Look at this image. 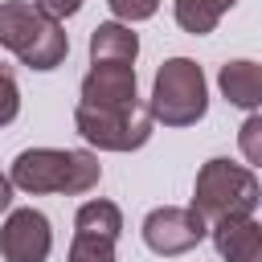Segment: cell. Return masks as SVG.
<instances>
[{"label":"cell","instance_id":"cell-19","mask_svg":"<svg viewBox=\"0 0 262 262\" xmlns=\"http://www.w3.org/2000/svg\"><path fill=\"white\" fill-rule=\"evenodd\" d=\"M12 192H16V188H12L8 172H0V213H8V209H12Z\"/></svg>","mask_w":262,"mask_h":262},{"label":"cell","instance_id":"cell-16","mask_svg":"<svg viewBox=\"0 0 262 262\" xmlns=\"http://www.w3.org/2000/svg\"><path fill=\"white\" fill-rule=\"evenodd\" d=\"M20 115V86L8 66H0V127H8Z\"/></svg>","mask_w":262,"mask_h":262},{"label":"cell","instance_id":"cell-6","mask_svg":"<svg viewBox=\"0 0 262 262\" xmlns=\"http://www.w3.org/2000/svg\"><path fill=\"white\" fill-rule=\"evenodd\" d=\"M143 246L160 258H176V254H188L196 250L205 237H209V225L188 209V205H160L143 217Z\"/></svg>","mask_w":262,"mask_h":262},{"label":"cell","instance_id":"cell-15","mask_svg":"<svg viewBox=\"0 0 262 262\" xmlns=\"http://www.w3.org/2000/svg\"><path fill=\"white\" fill-rule=\"evenodd\" d=\"M160 4H164V0H106L111 16H115L119 25H139V20H151V16L160 12Z\"/></svg>","mask_w":262,"mask_h":262},{"label":"cell","instance_id":"cell-3","mask_svg":"<svg viewBox=\"0 0 262 262\" xmlns=\"http://www.w3.org/2000/svg\"><path fill=\"white\" fill-rule=\"evenodd\" d=\"M262 201V184H258V172L246 168V164H233L225 156H213L201 164L196 172V184H192V213L213 225V221H225V217H254Z\"/></svg>","mask_w":262,"mask_h":262},{"label":"cell","instance_id":"cell-14","mask_svg":"<svg viewBox=\"0 0 262 262\" xmlns=\"http://www.w3.org/2000/svg\"><path fill=\"white\" fill-rule=\"evenodd\" d=\"M66 262H115V242L90 237V233H74Z\"/></svg>","mask_w":262,"mask_h":262},{"label":"cell","instance_id":"cell-7","mask_svg":"<svg viewBox=\"0 0 262 262\" xmlns=\"http://www.w3.org/2000/svg\"><path fill=\"white\" fill-rule=\"evenodd\" d=\"M53 250V229L41 209H8L0 225V258L4 262H45Z\"/></svg>","mask_w":262,"mask_h":262},{"label":"cell","instance_id":"cell-4","mask_svg":"<svg viewBox=\"0 0 262 262\" xmlns=\"http://www.w3.org/2000/svg\"><path fill=\"white\" fill-rule=\"evenodd\" d=\"M151 123L164 127H192L209 115V82L205 70L192 57H168L156 78H151V98H147Z\"/></svg>","mask_w":262,"mask_h":262},{"label":"cell","instance_id":"cell-5","mask_svg":"<svg viewBox=\"0 0 262 262\" xmlns=\"http://www.w3.org/2000/svg\"><path fill=\"white\" fill-rule=\"evenodd\" d=\"M74 127L98 151H139L156 131L143 102H131V106H86V102H78Z\"/></svg>","mask_w":262,"mask_h":262},{"label":"cell","instance_id":"cell-11","mask_svg":"<svg viewBox=\"0 0 262 262\" xmlns=\"http://www.w3.org/2000/svg\"><path fill=\"white\" fill-rule=\"evenodd\" d=\"M139 57V37L131 33V25L119 20H102L90 33V61H131Z\"/></svg>","mask_w":262,"mask_h":262},{"label":"cell","instance_id":"cell-13","mask_svg":"<svg viewBox=\"0 0 262 262\" xmlns=\"http://www.w3.org/2000/svg\"><path fill=\"white\" fill-rule=\"evenodd\" d=\"M233 4H237V0H172V16H176V25H180L184 33L205 37V33L217 29V20H221Z\"/></svg>","mask_w":262,"mask_h":262},{"label":"cell","instance_id":"cell-12","mask_svg":"<svg viewBox=\"0 0 262 262\" xmlns=\"http://www.w3.org/2000/svg\"><path fill=\"white\" fill-rule=\"evenodd\" d=\"M74 233H90V237H102V242H119L123 233V213L115 201H82L78 213H74Z\"/></svg>","mask_w":262,"mask_h":262},{"label":"cell","instance_id":"cell-9","mask_svg":"<svg viewBox=\"0 0 262 262\" xmlns=\"http://www.w3.org/2000/svg\"><path fill=\"white\" fill-rule=\"evenodd\" d=\"M209 237L225 262H262V225L254 217H225L209 225Z\"/></svg>","mask_w":262,"mask_h":262},{"label":"cell","instance_id":"cell-18","mask_svg":"<svg viewBox=\"0 0 262 262\" xmlns=\"http://www.w3.org/2000/svg\"><path fill=\"white\" fill-rule=\"evenodd\" d=\"M33 8L41 12V16H49V20H66V16H74L78 8H82V0H33Z\"/></svg>","mask_w":262,"mask_h":262},{"label":"cell","instance_id":"cell-1","mask_svg":"<svg viewBox=\"0 0 262 262\" xmlns=\"http://www.w3.org/2000/svg\"><path fill=\"white\" fill-rule=\"evenodd\" d=\"M8 180H12V188H20L29 196H45V192L82 196V192L98 188L102 164L86 147H25L12 160Z\"/></svg>","mask_w":262,"mask_h":262},{"label":"cell","instance_id":"cell-8","mask_svg":"<svg viewBox=\"0 0 262 262\" xmlns=\"http://www.w3.org/2000/svg\"><path fill=\"white\" fill-rule=\"evenodd\" d=\"M82 102L86 106H131L135 94V66L131 61H90L82 78Z\"/></svg>","mask_w":262,"mask_h":262},{"label":"cell","instance_id":"cell-17","mask_svg":"<svg viewBox=\"0 0 262 262\" xmlns=\"http://www.w3.org/2000/svg\"><path fill=\"white\" fill-rule=\"evenodd\" d=\"M242 156L250 160L246 168L262 164V115H258V111L246 115V123H242Z\"/></svg>","mask_w":262,"mask_h":262},{"label":"cell","instance_id":"cell-2","mask_svg":"<svg viewBox=\"0 0 262 262\" xmlns=\"http://www.w3.org/2000/svg\"><path fill=\"white\" fill-rule=\"evenodd\" d=\"M0 49H8L20 66L49 74L70 57V33L41 16L29 0H4L0 4Z\"/></svg>","mask_w":262,"mask_h":262},{"label":"cell","instance_id":"cell-10","mask_svg":"<svg viewBox=\"0 0 262 262\" xmlns=\"http://www.w3.org/2000/svg\"><path fill=\"white\" fill-rule=\"evenodd\" d=\"M217 86H221L225 102L237 106V111H246V115H254V111L262 106V70H258V61H250V57L225 61V66L217 70Z\"/></svg>","mask_w":262,"mask_h":262}]
</instances>
